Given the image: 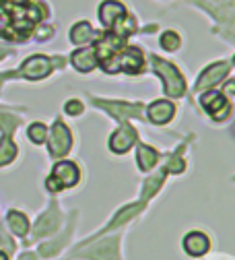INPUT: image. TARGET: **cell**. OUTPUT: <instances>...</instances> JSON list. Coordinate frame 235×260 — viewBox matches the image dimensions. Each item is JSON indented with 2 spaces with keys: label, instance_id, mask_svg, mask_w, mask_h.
I'll return each mask as SVG.
<instances>
[{
  "label": "cell",
  "instance_id": "6da1fadb",
  "mask_svg": "<svg viewBox=\"0 0 235 260\" xmlns=\"http://www.w3.org/2000/svg\"><path fill=\"white\" fill-rule=\"evenodd\" d=\"M106 73L124 71L128 75H137L143 71V52L139 48H120L110 60L104 62Z\"/></svg>",
  "mask_w": 235,
  "mask_h": 260
},
{
  "label": "cell",
  "instance_id": "7a4b0ae2",
  "mask_svg": "<svg viewBox=\"0 0 235 260\" xmlns=\"http://www.w3.org/2000/svg\"><path fill=\"white\" fill-rule=\"evenodd\" d=\"M153 69L155 73L163 79L165 83V93L170 97H182L184 91H186V83H184V77L180 75V71L174 67V64L165 62L161 58H153Z\"/></svg>",
  "mask_w": 235,
  "mask_h": 260
},
{
  "label": "cell",
  "instance_id": "3957f363",
  "mask_svg": "<svg viewBox=\"0 0 235 260\" xmlns=\"http://www.w3.org/2000/svg\"><path fill=\"white\" fill-rule=\"evenodd\" d=\"M73 145V135L62 122H54L52 133H50V153L54 157H62L71 151Z\"/></svg>",
  "mask_w": 235,
  "mask_h": 260
},
{
  "label": "cell",
  "instance_id": "277c9868",
  "mask_svg": "<svg viewBox=\"0 0 235 260\" xmlns=\"http://www.w3.org/2000/svg\"><path fill=\"white\" fill-rule=\"evenodd\" d=\"M50 73H52V62L46 56H31L29 60H25L19 75H23L29 81H40L46 79Z\"/></svg>",
  "mask_w": 235,
  "mask_h": 260
},
{
  "label": "cell",
  "instance_id": "5b68a950",
  "mask_svg": "<svg viewBox=\"0 0 235 260\" xmlns=\"http://www.w3.org/2000/svg\"><path fill=\"white\" fill-rule=\"evenodd\" d=\"M99 108H104L116 118H141L143 116V106L141 104H122V102H95Z\"/></svg>",
  "mask_w": 235,
  "mask_h": 260
},
{
  "label": "cell",
  "instance_id": "8992f818",
  "mask_svg": "<svg viewBox=\"0 0 235 260\" xmlns=\"http://www.w3.org/2000/svg\"><path fill=\"white\" fill-rule=\"evenodd\" d=\"M203 106H205V110H207L215 120H221V118H225V116L229 114V104H227V100H225L221 93H217V91H209V93L203 95Z\"/></svg>",
  "mask_w": 235,
  "mask_h": 260
},
{
  "label": "cell",
  "instance_id": "52a82bcc",
  "mask_svg": "<svg viewBox=\"0 0 235 260\" xmlns=\"http://www.w3.org/2000/svg\"><path fill=\"white\" fill-rule=\"evenodd\" d=\"M134 143H137V130L130 126H122L110 139V149L114 153H126Z\"/></svg>",
  "mask_w": 235,
  "mask_h": 260
},
{
  "label": "cell",
  "instance_id": "ba28073f",
  "mask_svg": "<svg viewBox=\"0 0 235 260\" xmlns=\"http://www.w3.org/2000/svg\"><path fill=\"white\" fill-rule=\"evenodd\" d=\"M227 73H229V64H227V62H217V64H213V67H209L203 75H200L196 89H198V91H203L205 87H213V85H217Z\"/></svg>",
  "mask_w": 235,
  "mask_h": 260
},
{
  "label": "cell",
  "instance_id": "9c48e42d",
  "mask_svg": "<svg viewBox=\"0 0 235 260\" xmlns=\"http://www.w3.org/2000/svg\"><path fill=\"white\" fill-rule=\"evenodd\" d=\"M52 176L62 184V188H71L79 182V168L71 161H62V164L54 166Z\"/></svg>",
  "mask_w": 235,
  "mask_h": 260
},
{
  "label": "cell",
  "instance_id": "30bf717a",
  "mask_svg": "<svg viewBox=\"0 0 235 260\" xmlns=\"http://www.w3.org/2000/svg\"><path fill=\"white\" fill-rule=\"evenodd\" d=\"M126 15V9L120 5V3H116V0H106V3L99 7V19H102V23L106 25V27H114L116 25V21L118 19H122Z\"/></svg>",
  "mask_w": 235,
  "mask_h": 260
},
{
  "label": "cell",
  "instance_id": "8fae6325",
  "mask_svg": "<svg viewBox=\"0 0 235 260\" xmlns=\"http://www.w3.org/2000/svg\"><path fill=\"white\" fill-rule=\"evenodd\" d=\"M118 240H106L99 246L91 248L89 252H83L85 258H91V260H118V248H116Z\"/></svg>",
  "mask_w": 235,
  "mask_h": 260
},
{
  "label": "cell",
  "instance_id": "7c38bea8",
  "mask_svg": "<svg viewBox=\"0 0 235 260\" xmlns=\"http://www.w3.org/2000/svg\"><path fill=\"white\" fill-rule=\"evenodd\" d=\"M73 67L81 73H89L97 67V54H95V48H83V50H77L73 54Z\"/></svg>",
  "mask_w": 235,
  "mask_h": 260
},
{
  "label": "cell",
  "instance_id": "4fadbf2b",
  "mask_svg": "<svg viewBox=\"0 0 235 260\" xmlns=\"http://www.w3.org/2000/svg\"><path fill=\"white\" fill-rule=\"evenodd\" d=\"M211 242L205 234H200V232H192L184 238V248L190 256H203L207 250H209Z\"/></svg>",
  "mask_w": 235,
  "mask_h": 260
},
{
  "label": "cell",
  "instance_id": "5bb4252c",
  "mask_svg": "<svg viewBox=\"0 0 235 260\" xmlns=\"http://www.w3.org/2000/svg\"><path fill=\"white\" fill-rule=\"evenodd\" d=\"M174 114H176V108H174V104H170V102H155V104L149 106V118H151V122H155V124L170 122V120L174 118Z\"/></svg>",
  "mask_w": 235,
  "mask_h": 260
},
{
  "label": "cell",
  "instance_id": "9a60e30c",
  "mask_svg": "<svg viewBox=\"0 0 235 260\" xmlns=\"http://www.w3.org/2000/svg\"><path fill=\"white\" fill-rule=\"evenodd\" d=\"M58 223H60V217H58V213H56V209H52V211H48L40 221H38V225H36V236H46V234H52L56 227H58Z\"/></svg>",
  "mask_w": 235,
  "mask_h": 260
},
{
  "label": "cell",
  "instance_id": "2e32d148",
  "mask_svg": "<svg viewBox=\"0 0 235 260\" xmlns=\"http://www.w3.org/2000/svg\"><path fill=\"white\" fill-rule=\"evenodd\" d=\"M93 40V27L87 23V21H81L77 23L73 29H71V42L73 44H87Z\"/></svg>",
  "mask_w": 235,
  "mask_h": 260
},
{
  "label": "cell",
  "instance_id": "e0dca14e",
  "mask_svg": "<svg viewBox=\"0 0 235 260\" xmlns=\"http://www.w3.org/2000/svg\"><path fill=\"white\" fill-rule=\"evenodd\" d=\"M17 157V147L11 141V135H3L0 139V166H7Z\"/></svg>",
  "mask_w": 235,
  "mask_h": 260
},
{
  "label": "cell",
  "instance_id": "ac0fdd59",
  "mask_svg": "<svg viewBox=\"0 0 235 260\" xmlns=\"http://www.w3.org/2000/svg\"><path fill=\"white\" fill-rule=\"evenodd\" d=\"M137 157H139V168L141 170H151L155 164H157V151H153L151 147H147V145H139V153H137Z\"/></svg>",
  "mask_w": 235,
  "mask_h": 260
},
{
  "label": "cell",
  "instance_id": "d6986e66",
  "mask_svg": "<svg viewBox=\"0 0 235 260\" xmlns=\"http://www.w3.org/2000/svg\"><path fill=\"white\" fill-rule=\"evenodd\" d=\"M7 221H9L11 230H13L17 236H25V234L29 232V221H27V217H25L23 213H19V211H11L9 217H7Z\"/></svg>",
  "mask_w": 235,
  "mask_h": 260
},
{
  "label": "cell",
  "instance_id": "ffe728a7",
  "mask_svg": "<svg viewBox=\"0 0 235 260\" xmlns=\"http://www.w3.org/2000/svg\"><path fill=\"white\" fill-rule=\"evenodd\" d=\"M159 44H161L163 50L174 52V50L180 48V36L176 34V31H165V34L161 36V40H159Z\"/></svg>",
  "mask_w": 235,
  "mask_h": 260
},
{
  "label": "cell",
  "instance_id": "44dd1931",
  "mask_svg": "<svg viewBox=\"0 0 235 260\" xmlns=\"http://www.w3.org/2000/svg\"><path fill=\"white\" fill-rule=\"evenodd\" d=\"M29 139L36 143V145H42L46 139H48V128L44 126V124H40V122H36V124H31L29 126Z\"/></svg>",
  "mask_w": 235,
  "mask_h": 260
},
{
  "label": "cell",
  "instance_id": "7402d4cb",
  "mask_svg": "<svg viewBox=\"0 0 235 260\" xmlns=\"http://www.w3.org/2000/svg\"><path fill=\"white\" fill-rule=\"evenodd\" d=\"M143 209V205H130V207H126V209H122L120 213H118V217L110 223V230H114V227H118L120 223H124V221H128L130 217H132V213H139Z\"/></svg>",
  "mask_w": 235,
  "mask_h": 260
},
{
  "label": "cell",
  "instance_id": "603a6c76",
  "mask_svg": "<svg viewBox=\"0 0 235 260\" xmlns=\"http://www.w3.org/2000/svg\"><path fill=\"white\" fill-rule=\"evenodd\" d=\"M161 182H163V174H159V176H155V178L147 180V184H145V199H149V197H151V194L161 186Z\"/></svg>",
  "mask_w": 235,
  "mask_h": 260
},
{
  "label": "cell",
  "instance_id": "cb8c5ba5",
  "mask_svg": "<svg viewBox=\"0 0 235 260\" xmlns=\"http://www.w3.org/2000/svg\"><path fill=\"white\" fill-rule=\"evenodd\" d=\"M184 166H186V164L182 161L180 151H178V153H176V157H172V159H170V166H167V172H176V174H178V172H182V170H184Z\"/></svg>",
  "mask_w": 235,
  "mask_h": 260
},
{
  "label": "cell",
  "instance_id": "d4e9b609",
  "mask_svg": "<svg viewBox=\"0 0 235 260\" xmlns=\"http://www.w3.org/2000/svg\"><path fill=\"white\" fill-rule=\"evenodd\" d=\"M64 110H66V114H69V116H79L83 112V104L79 100H71L69 104L64 106Z\"/></svg>",
  "mask_w": 235,
  "mask_h": 260
},
{
  "label": "cell",
  "instance_id": "484cf974",
  "mask_svg": "<svg viewBox=\"0 0 235 260\" xmlns=\"http://www.w3.org/2000/svg\"><path fill=\"white\" fill-rule=\"evenodd\" d=\"M46 188H48L50 192H60V190H62V184H60L54 176H50V178L46 180Z\"/></svg>",
  "mask_w": 235,
  "mask_h": 260
},
{
  "label": "cell",
  "instance_id": "4316f807",
  "mask_svg": "<svg viewBox=\"0 0 235 260\" xmlns=\"http://www.w3.org/2000/svg\"><path fill=\"white\" fill-rule=\"evenodd\" d=\"M50 36H52V29H50V27L40 29V40H46V38H50Z\"/></svg>",
  "mask_w": 235,
  "mask_h": 260
},
{
  "label": "cell",
  "instance_id": "83f0119b",
  "mask_svg": "<svg viewBox=\"0 0 235 260\" xmlns=\"http://www.w3.org/2000/svg\"><path fill=\"white\" fill-rule=\"evenodd\" d=\"M225 93H229V95H235V81H229V83L225 85Z\"/></svg>",
  "mask_w": 235,
  "mask_h": 260
},
{
  "label": "cell",
  "instance_id": "f1b7e54d",
  "mask_svg": "<svg viewBox=\"0 0 235 260\" xmlns=\"http://www.w3.org/2000/svg\"><path fill=\"white\" fill-rule=\"evenodd\" d=\"M0 260H9V256H7V252H0Z\"/></svg>",
  "mask_w": 235,
  "mask_h": 260
},
{
  "label": "cell",
  "instance_id": "f546056e",
  "mask_svg": "<svg viewBox=\"0 0 235 260\" xmlns=\"http://www.w3.org/2000/svg\"><path fill=\"white\" fill-rule=\"evenodd\" d=\"M233 62H235V56H233Z\"/></svg>",
  "mask_w": 235,
  "mask_h": 260
}]
</instances>
